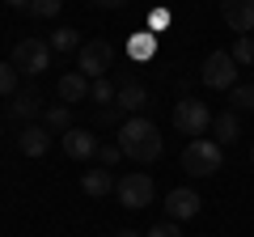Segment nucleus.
Returning <instances> with one entry per match:
<instances>
[{
  "label": "nucleus",
  "instance_id": "nucleus-12",
  "mask_svg": "<svg viewBox=\"0 0 254 237\" xmlns=\"http://www.w3.org/2000/svg\"><path fill=\"white\" fill-rule=\"evenodd\" d=\"M55 93H60L64 106H68V102H85V98H89V76H81V72H64L60 85H55Z\"/></svg>",
  "mask_w": 254,
  "mask_h": 237
},
{
  "label": "nucleus",
  "instance_id": "nucleus-21",
  "mask_svg": "<svg viewBox=\"0 0 254 237\" xmlns=\"http://www.w3.org/2000/svg\"><path fill=\"white\" fill-rule=\"evenodd\" d=\"M229 106L233 110H254V85H233L229 89Z\"/></svg>",
  "mask_w": 254,
  "mask_h": 237
},
{
  "label": "nucleus",
  "instance_id": "nucleus-1",
  "mask_svg": "<svg viewBox=\"0 0 254 237\" xmlns=\"http://www.w3.org/2000/svg\"><path fill=\"white\" fill-rule=\"evenodd\" d=\"M165 140H161V127H157L153 118L136 115L127 118L123 127H119V153L127 157V161H140V165H153L157 157H161Z\"/></svg>",
  "mask_w": 254,
  "mask_h": 237
},
{
  "label": "nucleus",
  "instance_id": "nucleus-23",
  "mask_svg": "<svg viewBox=\"0 0 254 237\" xmlns=\"http://www.w3.org/2000/svg\"><path fill=\"white\" fill-rule=\"evenodd\" d=\"M17 93V68L0 59V98H13Z\"/></svg>",
  "mask_w": 254,
  "mask_h": 237
},
{
  "label": "nucleus",
  "instance_id": "nucleus-26",
  "mask_svg": "<svg viewBox=\"0 0 254 237\" xmlns=\"http://www.w3.org/2000/svg\"><path fill=\"white\" fill-rule=\"evenodd\" d=\"M119 157H123V153H119V144H98V161L102 165H115Z\"/></svg>",
  "mask_w": 254,
  "mask_h": 237
},
{
  "label": "nucleus",
  "instance_id": "nucleus-16",
  "mask_svg": "<svg viewBox=\"0 0 254 237\" xmlns=\"http://www.w3.org/2000/svg\"><path fill=\"white\" fill-rule=\"evenodd\" d=\"M38 110H43V106H38V93L34 89H26V93L17 89V93H13V102H9V115L13 118H34Z\"/></svg>",
  "mask_w": 254,
  "mask_h": 237
},
{
  "label": "nucleus",
  "instance_id": "nucleus-15",
  "mask_svg": "<svg viewBox=\"0 0 254 237\" xmlns=\"http://www.w3.org/2000/svg\"><path fill=\"white\" fill-rule=\"evenodd\" d=\"M212 131H216V144H233V140L242 136V123H237L233 110H225V115L212 118Z\"/></svg>",
  "mask_w": 254,
  "mask_h": 237
},
{
  "label": "nucleus",
  "instance_id": "nucleus-2",
  "mask_svg": "<svg viewBox=\"0 0 254 237\" xmlns=\"http://www.w3.org/2000/svg\"><path fill=\"white\" fill-rule=\"evenodd\" d=\"M220 165H225V148L216 140H190L182 148V174H190V178H212Z\"/></svg>",
  "mask_w": 254,
  "mask_h": 237
},
{
  "label": "nucleus",
  "instance_id": "nucleus-27",
  "mask_svg": "<svg viewBox=\"0 0 254 237\" xmlns=\"http://www.w3.org/2000/svg\"><path fill=\"white\" fill-rule=\"evenodd\" d=\"M148 21H153L157 30H165V21H170V13H165V9H157V13H148Z\"/></svg>",
  "mask_w": 254,
  "mask_h": 237
},
{
  "label": "nucleus",
  "instance_id": "nucleus-6",
  "mask_svg": "<svg viewBox=\"0 0 254 237\" xmlns=\"http://www.w3.org/2000/svg\"><path fill=\"white\" fill-rule=\"evenodd\" d=\"M110 64H115V47H110V43H102V38L81 43V59H76V72H81V76L98 81V76L110 72Z\"/></svg>",
  "mask_w": 254,
  "mask_h": 237
},
{
  "label": "nucleus",
  "instance_id": "nucleus-30",
  "mask_svg": "<svg viewBox=\"0 0 254 237\" xmlns=\"http://www.w3.org/2000/svg\"><path fill=\"white\" fill-rule=\"evenodd\" d=\"M115 237H140V233H136V229H123V233H115Z\"/></svg>",
  "mask_w": 254,
  "mask_h": 237
},
{
  "label": "nucleus",
  "instance_id": "nucleus-5",
  "mask_svg": "<svg viewBox=\"0 0 254 237\" xmlns=\"http://www.w3.org/2000/svg\"><path fill=\"white\" fill-rule=\"evenodd\" d=\"M115 195H119V203H123V208L140 212V208H148V203H153L157 186H153V178H148V174H127V178H119V182H115Z\"/></svg>",
  "mask_w": 254,
  "mask_h": 237
},
{
  "label": "nucleus",
  "instance_id": "nucleus-31",
  "mask_svg": "<svg viewBox=\"0 0 254 237\" xmlns=\"http://www.w3.org/2000/svg\"><path fill=\"white\" fill-rule=\"evenodd\" d=\"M250 165H254V148H250Z\"/></svg>",
  "mask_w": 254,
  "mask_h": 237
},
{
  "label": "nucleus",
  "instance_id": "nucleus-8",
  "mask_svg": "<svg viewBox=\"0 0 254 237\" xmlns=\"http://www.w3.org/2000/svg\"><path fill=\"white\" fill-rule=\"evenodd\" d=\"M220 17H225L229 30L250 34L254 30V0H220Z\"/></svg>",
  "mask_w": 254,
  "mask_h": 237
},
{
  "label": "nucleus",
  "instance_id": "nucleus-10",
  "mask_svg": "<svg viewBox=\"0 0 254 237\" xmlns=\"http://www.w3.org/2000/svg\"><path fill=\"white\" fill-rule=\"evenodd\" d=\"M199 203H203V199H199L195 191H187V186H174V191L165 195V203H161V208L170 212V220H190L195 212H199Z\"/></svg>",
  "mask_w": 254,
  "mask_h": 237
},
{
  "label": "nucleus",
  "instance_id": "nucleus-9",
  "mask_svg": "<svg viewBox=\"0 0 254 237\" xmlns=\"http://www.w3.org/2000/svg\"><path fill=\"white\" fill-rule=\"evenodd\" d=\"M64 153L72 157V161H89V157H98V136L85 127H72V131H64Z\"/></svg>",
  "mask_w": 254,
  "mask_h": 237
},
{
  "label": "nucleus",
  "instance_id": "nucleus-29",
  "mask_svg": "<svg viewBox=\"0 0 254 237\" xmlns=\"http://www.w3.org/2000/svg\"><path fill=\"white\" fill-rule=\"evenodd\" d=\"M4 4H13V9H26V4H30V0H4Z\"/></svg>",
  "mask_w": 254,
  "mask_h": 237
},
{
  "label": "nucleus",
  "instance_id": "nucleus-18",
  "mask_svg": "<svg viewBox=\"0 0 254 237\" xmlns=\"http://www.w3.org/2000/svg\"><path fill=\"white\" fill-rule=\"evenodd\" d=\"M47 47H51V51H81V34H76L72 26H60L47 38Z\"/></svg>",
  "mask_w": 254,
  "mask_h": 237
},
{
  "label": "nucleus",
  "instance_id": "nucleus-28",
  "mask_svg": "<svg viewBox=\"0 0 254 237\" xmlns=\"http://www.w3.org/2000/svg\"><path fill=\"white\" fill-rule=\"evenodd\" d=\"M102 9H119V4H127V0H98Z\"/></svg>",
  "mask_w": 254,
  "mask_h": 237
},
{
  "label": "nucleus",
  "instance_id": "nucleus-19",
  "mask_svg": "<svg viewBox=\"0 0 254 237\" xmlns=\"http://www.w3.org/2000/svg\"><path fill=\"white\" fill-rule=\"evenodd\" d=\"M43 118H47V127H55V131H72V106H47Z\"/></svg>",
  "mask_w": 254,
  "mask_h": 237
},
{
  "label": "nucleus",
  "instance_id": "nucleus-20",
  "mask_svg": "<svg viewBox=\"0 0 254 237\" xmlns=\"http://www.w3.org/2000/svg\"><path fill=\"white\" fill-rule=\"evenodd\" d=\"M115 89H119V85H115V81H106V76L89 81V98L98 102V106H110V102H115Z\"/></svg>",
  "mask_w": 254,
  "mask_h": 237
},
{
  "label": "nucleus",
  "instance_id": "nucleus-7",
  "mask_svg": "<svg viewBox=\"0 0 254 237\" xmlns=\"http://www.w3.org/2000/svg\"><path fill=\"white\" fill-rule=\"evenodd\" d=\"M199 76H203V85H208V89H233V85H237V64H233V55H229V51H212L208 59H203Z\"/></svg>",
  "mask_w": 254,
  "mask_h": 237
},
{
  "label": "nucleus",
  "instance_id": "nucleus-11",
  "mask_svg": "<svg viewBox=\"0 0 254 237\" xmlns=\"http://www.w3.org/2000/svg\"><path fill=\"white\" fill-rule=\"evenodd\" d=\"M115 106L123 110V115H136V110L148 106V89H144L140 81L127 76V81H119V89H115Z\"/></svg>",
  "mask_w": 254,
  "mask_h": 237
},
{
  "label": "nucleus",
  "instance_id": "nucleus-25",
  "mask_svg": "<svg viewBox=\"0 0 254 237\" xmlns=\"http://www.w3.org/2000/svg\"><path fill=\"white\" fill-rule=\"evenodd\" d=\"M148 237H182V229L174 225V220H157V225L148 229Z\"/></svg>",
  "mask_w": 254,
  "mask_h": 237
},
{
  "label": "nucleus",
  "instance_id": "nucleus-3",
  "mask_svg": "<svg viewBox=\"0 0 254 237\" xmlns=\"http://www.w3.org/2000/svg\"><path fill=\"white\" fill-rule=\"evenodd\" d=\"M208 127H212V110H208V102H199V98H182V102H174V131H182V136H190V140H199Z\"/></svg>",
  "mask_w": 254,
  "mask_h": 237
},
{
  "label": "nucleus",
  "instance_id": "nucleus-14",
  "mask_svg": "<svg viewBox=\"0 0 254 237\" xmlns=\"http://www.w3.org/2000/svg\"><path fill=\"white\" fill-rule=\"evenodd\" d=\"M81 191H85V195H93V199H102V195L115 191V174H110V170H85Z\"/></svg>",
  "mask_w": 254,
  "mask_h": 237
},
{
  "label": "nucleus",
  "instance_id": "nucleus-17",
  "mask_svg": "<svg viewBox=\"0 0 254 237\" xmlns=\"http://www.w3.org/2000/svg\"><path fill=\"white\" fill-rule=\"evenodd\" d=\"M127 55H131V59H140V64H144V59H153V55H157V38L148 34V30L131 34V38H127Z\"/></svg>",
  "mask_w": 254,
  "mask_h": 237
},
{
  "label": "nucleus",
  "instance_id": "nucleus-4",
  "mask_svg": "<svg viewBox=\"0 0 254 237\" xmlns=\"http://www.w3.org/2000/svg\"><path fill=\"white\" fill-rule=\"evenodd\" d=\"M17 72L26 76H43L47 68H51V47H47V38H21L17 47H13V59H9Z\"/></svg>",
  "mask_w": 254,
  "mask_h": 237
},
{
  "label": "nucleus",
  "instance_id": "nucleus-22",
  "mask_svg": "<svg viewBox=\"0 0 254 237\" xmlns=\"http://www.w3.org/2000/svg\"><path fill=\"white\" fill-rule=\"evenodd\" d=\"M229 55H233V64H254V38L242 34V38L233 43V51H229Z\"/></svg>",
  "mask_w": 254,
  "mask_h": 237
},
{
  "label": "nucleus",
  "instance_id": "nucleus-13",
  "mask_svg": "<svg viewBox=\"0 0 254 237\" xmlns=\"http://www.w3.org/2000/svg\"><path fill=\"white\" fill-rule=\"evenodd\" d=\"M17 148H21L26 157H43L47 148H51V131H47V127H34V123H30V127L17 136Z\"/></svg>",
  "mask_w": 254,
  "mask_h": 237
},
{
  "label": "nucleus",
  "instance_id": "nucleus-24",
  "mask_svg": "<svg viewBox=\"0 0 254 237\" xmlns=\"http://www.w3.org/2000/svg\"><path fill=\"white\" fill-rule=\"evenodd\" d=\"M60 4H64V0H30L26 9L34 13V17H55V13H60Z\"/></svg>",
  "mask_w": 254,
  "mask_h": 237
}]
</instances>
